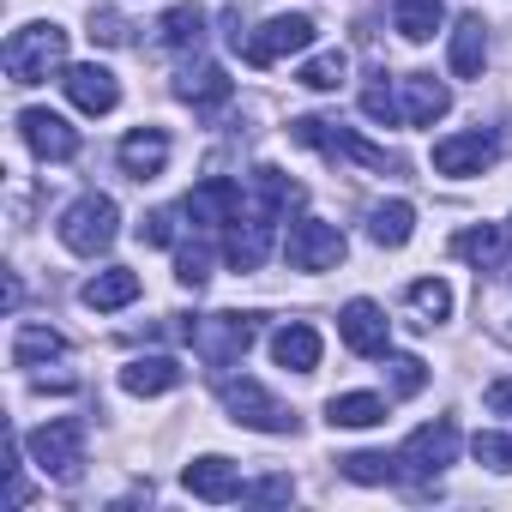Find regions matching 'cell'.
<instances>
[{"label": "cell", "instance_id": "obj_33", "mask_svg": "<svg viewBox=\"0 0 512 512\" xmlns=\"http://www.w3.org/2000/svg\"><path fill=\"white\" fill-rule=\"evenodd\" d=\"M175 284L193 290V296L211 284V247H205V241H181V247H175Z\"/></svg>", "mask_w": 512, "mask_h": 512}, {"label": "cell", "instance_id": "obj_25", "mask_svg": "<svg viewBox=\"0 0 512 512\" xmlns=\"http://www.w3.org/2000/svg\"><path fill=\"white\" fill-rule=\"evenodd\" d=\"M452 253H458L464 266L488 272V266H500V260H506V229H500V223H470V229H458V235H452Z\"/></svg>", "mask_w": 512, "mask_h": 512}, {"label": "cell", "instance_id": "obj_2", "mask_svg": "<svg viewBox=\"0 0 512 512\" xmlns=\"http://www.w3.org/2000/svg\"><path fill=\"white\" fill-rule=\"evenodd\" d=\"M290 139L308 145V151H320V157H332V163H362V169H374V175H398V169H404L386 145H368L356 127L326 121V115H296V121H290Z\"/></svg>", "mask_w": 512, "mask_h": 512}, {"label": "cell", "instance_id": "obj_7", "mask_svg": "<svg viewBox=\"0 0 512 512\" xmlns=\"http://www.w3.org/2000/svg\"><path fill=\"white\" fill-rule=\"evenodd\" d=\"M217 398H223V410H229L235 428H253V434H296V428H302L290 404H278L260 380H247V374H241V380L223 374V380H217Z\"/></svg>", "mask_w": 512, "mask_h": 512}, {"label": "cell", "instance_id": "obj_34", "mask_svg": "<svg viewBox=\"0 0 512 512\" xmlns=\"http://www.w3.org/2000/svg\"><path fill=\"white\" fill-rule=\"evenodd\" d=\"M338 470H344L350 482H368V488H374V482H392V476H398V458H392V452H350V458H338Z\"/></svg>", "mask_w": 512, "mask_h": 512}, {"label": "cell", "instance_id": "obj_24", "mask_svg": "<svg viewBox=\"0 0 512 512\" xmlns=\"http://www.w3.org/2000/svg\"><path fill=\"white\" fill-rule=\"evenodd\" d=\"M404 308H410V326H416V332L446 326V320H452V290H446V278H416V284L404 290Z\"/></svg>", "mask_w": 512, "mask_h": 512}, {"label": "cell", "instance_id": "obj_3", "mask_svg": "<svg viewBox=\"0 0 512 512\" xmlns=\"http://www.w3.org/2000/svg\"><path fill=\"white\" fill-rule=\"evenodd\" d=\"M181 338L193 344L205 368H235L253 350V338H260V314H199V320L181 314Z\"/></svg>", "mask_w": 512, "mask_h": 512}, {"label": "cell", "instance_id": "obj_11", "mask_svg": "<svg viewBox=\"0 0 512 512\" xmlns=\"http://www.w3.org/2000/svg\"><path fill=\"white\" fill-rule=\"evenodd\" d=\"M187 217H193V229L199 235H223L229 229V217L241 211V181H229V175H205L193 193H187V205H181Z\"/></svg>", "mask_w": 512, "mask_h": 512}, {"label": "cell", "instance_id": "obj_15", "mask_svg": "<svg viewBox=\"0 0 512 512\" xmlns=\"http://www.w3.org/2000/svg\"><path fill=\"white\" fill-rule=\"evenodd\" d=\"M175 97H181L193 115H217V109L235 97V85H229V73H223L217 61H199V55H193V61L175 73Z\"/></svg>", "mask_w": 512, "mask_h": 512}, {"label": "cell", "instance_id": "obj_32", "mask_svg": "<svg viewBox=\"0 0 512 512\" xmlns=\"http://www.w3.org/2000/svg\"><path fill=\"white\" fill-rule=\"evenodd\" d=\"M344 73H350V55H344V49H320V55H308V61L296 67V85H308V91H338Z\"/></svg>", "mask_w": 512, "mask_h": 512}, {"label": "cell", "instance_id": "obj_23", "mask_svg": "<svg viewBox=\"0 0 512 512\" xmlns=\"http://www.w3.org/2000/svg\"><path fill=\"white\" fill-rule=\"evenodd\" d=\"M175 386H181V362L175 356H133L121 368V392H133V398H163Z\"/></svg>", "mask_w": 512, "mask_h": 512}, {"label": "cell", "instance_id": "obj_1", "mask_svg": "<svg viewBox=\"0 0 512 512\" xmlns=\"http://www.w3.org/2000/svg\"><path fill=\"white\" fill-rule=\"evenodd\" d=\"M302 199H308L302 181H290L284 169L260 163V169L241 181V211H235L229 229H223V260H229L235 272H260L266 253H272V241H278V223H284Z\"/></svg>", "mask_w": 512, "mask_h": 512}, {"label": "cell", "instance_id": "obj_19", "mask_svg": "<svg viewBox=\"0 0 512 512\" xmlns=\"http://www.w3.org/2000/svg\"><path fill=\"white\" fill-rule=\"evenodd\" d=\"M181 482H187V494L193 500H211V506H223V500H241V470L229 464V458H217V452H205V458H193L187 470H181Z\"/></svg>", "mask_w": 512, "mask_h": 512}, {"label": "cell", "instance_id": "obj_27", "mask_svg": "<svg viewBox=\"0 0 512 512\" xmlns=\"http://www.w3.org/2000/svg\"><path fill=\"white\" fill-rule=\"evenodd\" d=\"M446 25V0H392V31L404 43H428Z\"/></svg>", "mask_w": 512, "mask_h": 512}, {"label": "cell", "instance_id": "obj_12", "mask_svg": "<svg viewBox=\"0 0 512 512\" xmlns=\"http://www.w3.org/2000/svg\"><path fill=\"white\" fill-rule=\"evenodd\" d=\"M19 133H25V145L43 163H73L79 157V127L67 115H55V109H25L19 115Z\"/></svg>", "mask_w": 512, "mask_h": 512}, {"label": "cell", "instance_id": "obj_28", "mask_svg": "<svg viewBox=\"0 0 512 512\" xmlns=\"http://www.w3.org/2000/svg\"><path fill=\"white\" fill-rule=\"evenodd\" d=\"M410 235H416V205L410 199H386V205L368 211V241L374 247H404Z\"/></svg>", "mask_w": 512, "mask_h": 512}, {"label": "cell", "instance_id": "obj_30", "mask_svg": "<svg viewBox=\"0 0 512 512\" xmlns=\"http://www.w3.org/2000/svg\"><path fill=\"white\" fill-rule=\"evenodd\" d=\"M49 356H67V338H61L55 326H43V320H25V326L13 332V368H37V362H49Z\"/></svg>", "mask_w": 512, "mask_h": 512}, {"label": "cell", "instance_id": "obj_10", "mask_svg": "<svg viewBox=\"0 0 512 512\" xmlns=\"http://www.w3.org/2000/svg\"><path fill=\"white\" fill-rule=\"evenodd\" d=\"M314 31H320V25H314L308 13H278V19H266L260 31H247L235 55H241L247 67H278L284 55H302V49L314 43Z\"/></svg>", "mask_w": 512, "mask_h": 512}, {"label": "cell", "instance_id": "obj_8", "mask_svg": "<svg viewBox=\"0 0 512 512\" xmlns=\"http://www.w3.org/2000/svg\"><path fill=\"white\" fill-rule=\"evenodd\" d=\"M398 476H410V482H434L452 458H458V422L452 416H434V422H422L398 452Z\"/></svg>", "mask_w": 512, "mask_h": 512}, {"label": "cell", "instance_id": "obj_20", "mask_svg": "<svg viewBox=\"0 0 512 512\" xmlns=\"http://www.w3.org/2000/svg\"><path fill=\"white\" fill-rule=\"evenodd\" d=\"M446 67H452V79H482V67H488V25H482V13H464L452 25Z\"/></svg>", "mask_w": 512, "mask_h": 512}, {"label": "cell", "instance_id": "obj_38", "mask_svg": "<svg viewBox=\"0 0 512 512\" xmlns=\"http://www.w3.org/2000/svg\"><path fill=\"white\" fill-rule=\"evenodd\" d=\"M91 43L121 49V43H133V25H127L121 13H91Z\"/></svg>", "mask_w": 512, "mask_h": 512}, {"label": "cell", "instance_id": "obj_26", "mask_svg": "<svg viewBox=\"0 0 512 512\" xmlns=\"http://www.w3.org/2000/svg\"><path fill=\"white\" fill-rule=\"evenodd\" d=\"M157 43L169 49V55H199V43H205V13L193 7V0H181V7H169L163 19H157Z\"/></svg>", "mask_w": 512, "mask_h": 512}, {"label": "cell", "instance_id": "obj_35", "mask_svg": "<svg viewBox=\"0 0 512 512\" xmlns=\"http://www.w3.org/2000/svg\"><path fill=\"white\" fill-rule=\"evenodd\" d=\"M470 452H476V464H488L494 476H512V434H500V428H482V434L470 440Z\"/></svg>", "mask_w": 512, "mask_h": 512}, {"label": "cell", "instance_id": "obj_6", "mask_svg": "<svg viewBox=\"0 0 512 512\" xmlns=\"http://www.w3.org/2000/svg\"><path fill=\"white\" fill-rule=\"evenodd\" d=\"M25 452L49 482H79L85 476V422L79 416H49L43 428L25 434Z\"/></svg>", "mask_w": 512, "mask_h": 512}, {"label": "cell", "instance_id": "obj_37", "mask_svg": "<svg viewBox=\"0 0 512 512\" xmlns=\"http://www.w3.org/2000/svg\"><path fill=\"white\" fill-rule=\"evenodd\" d=\"M139 241H145V247H181V211H169V205L151 211V217L139 223Z\"/></svg>", "mask_w": 512, "mask_h": 512}, {"label": "cell", "instance_id": "obj_36", "mask_svg": "<svg viewBox=\"0 0 512 512\" xmlns=\"http://www.w3.org/2000/svg\"><path fill=\"white\" fill-rule=\"evenodd\" d=\"M386 368H392V392H398V398H416V392L428 386V362H422V356H392V350H386Z\"/></svg>", "mask_w": 512, "mask_h": 512}, {"label": "cell", "instance_id": "obj_39", "mask_svg": "<svg viewBox=\"0 0 512 512\" xmlns=\"http://www.w3.org/2000/svg\"><path fill=\"white\" fill-rule=\"evenodd\" d=\"M290 494H296V482H290V476H266V482L241 488V500H253V506H272V500H290Z\"/></svg>", "mask_w": 512, "mask_h": 512}, {"label": "cell", "instance_id": "obj_14", "mask_svg": "<svg viewBox=\"0 0 512 512\" xmlns=\"http://www.w3.org/2000/svg\"><path fill=\"white\" fill-rule=\"evenodd\" d=\"M338 338H344L356 356H386V350H392V320H386L380 302L356 296V302H344V314H338Z\"/></svg>", "mask_w": 512, "mask_h": 512}, {"label": "cell", "instance_id": "obj_31", "mask_svg": "<svg viewBox=\"0 0 512 512\" xmlns=\"http://www.w3.org/2000/svg\"><path fill=\"white\" fill-rule=\"evenodd\" d=\"M362 115L380 121V127H398V121H404V109H398V79H392L386 67H368V79H362Z\"/></svg>", "mask_w": 512, "mask_h": 512}, {"label": "cell", "instance_id": "obj_13", "mask_svg": "<svg viewBox=\"0 0 512 512\" xmlns=\"http://www.w3.org/2000/svg\"><path fill=\"white\" fill-rule=\"evenodd\" d=\"M494 157H500V145H494V133H452V139H434V169L440 175H452V181H470V175H482V169H494Z\"/></svg>", "mask_w": 512, "mask_h": 512}, {"label": "cell", "instance_id": "obj_18", "mask_svg": "<svg viewBox=\"0 0 512 512\" xmlns=\"http://www.w3.org/2000/svg\"><path fill=\"white\" fill-rule=\"evenodd\" d=\"M61 85H67L73 109H85V115H115V103H121V85H115V73H109V67H97V61H85V67H67V73H61Z\"/></svg>", "mask_w": 512, "mask_h": 512}, {"label": "cell", "instance_id": "obj_5", "mask_svg": "<svg viewBox=\"0 0 512 512\" xmlns=\"http://www.w3.org/2000/svg\"><path fill=\"white\" fill-rule=\"evenodd\" d=\"M55 235H61L67 253H85V260H97V253H109L115 235H121V205H115L109 193H79V199L61 211Z\"/></svg>", "mask_w": 512, "mask_h": 512}, {"label": "cell", "instance_id": "obj_22", "mask_svg": "<svg viewBox=\"0 0 512 512\" xmlns=\"http://www.w3.org/2000/svg\"><path fill=\"white\" fill-rule=\"evenodd\" d=\"M272 362L290 368V374H314V368H320V332H314L308 320H284V326L272 332Z\"/></svg>", "mask_w": 512, "mask_h": 512}, {"label": "cell", "instance_id": "obj_40", "mask_svg": "<svg viewBox=\"0 0 512 512\" xmlns=\"http://www.w3.org/2000/svg\"><path fill=\"white\" fill-rule=\"evenodd\" d=\"M482 410L488 416H512V374H500V380L482 386Z\"/></svg>", "mask_w": 512, "mask_h": 512}, {"label": "cell", "instance_id": "obj_4", "mask_svg": "<svg viewBox=\"0 0 512 512\" xmlns=\"http://www.w3.org/2000/svg\"><path fill=\"white\" fill-rule=\"evenodd\" d=\"M0 61H7V79L13 85H43L49 73L67 67V31L55 19H37V25H19L7 37V49H0Z\"/></svg>", "mask_w": 512, "mask_h": 512}, {"label": "cell", "instance_id": "obj_17", "mask_svg": "<svg viewBox=\"0 0 512 512\" xmlns=\"http://www.w3.org/2000/svg\"><path fill=\"white\" fill-rule=\"evenodd\" d=\"M169 151H175V145H169L163 127H133V133L115 145V163H121L133 181H157V175L169 169Z\"/></svg>", "mask_w": 512, "mask_h": 512}, {"label": "cell", "instance_id": "obj_9", "mask_svg": "<svg viewBox=\"0 0 512 512\" xmlns=\"http://www.w3.org/2000/svg\"><path fill=\"white\" fill-rule=\"evenodd\" d=\"M344 253H350V241H344V229L326 223V217H296L290 235H284L290 272H332V266H344Z\"/></svg>", "mask_w": 512, "mask_h": 512}, {"label": "cell", "instance_id": "obj_21", "mask_svg": "<svg viewBox=\"0 0 512 512\" xmlns=\"http://www.w3.org/2000/svg\"><path fill=\"white\" fill-rule=\"evenodd\" d=\"M139 272H127V266H103L97 278H85V290H79V302L91 308V314H115V308H133L139 302Z\"/></svg>", "mask_w": 512, "mask_h": 512}, {"label": "cell", "instance_id": "obj_16", "mask_svg": "<svg viewBox=\"0 0 512 512\" xmlns=\"http://www.w3.org/2000/svg\"><path fill=\"white\" fill-rule=\"evenodd\" d=\"M398 109H404V127H434L452 109V91L434 73H404L398 79Z\"/></svg>", "mask_w": 512, "mask_h": 512}, {"label": "cell", "instance_id": "obj_29", "mask_svg": "<svg viewBox=\"0 0 512 512\" xmlns=\"http://www.w3.org/2000/svg\"><path fill=\"white\" fill-rule=\"evenodd\" d=\"M326 422L332 428H380L386 398L380 392H338V398H326Z\"/></svg>", "mask_w": 512, "mask_h": 512}]
</instances>
